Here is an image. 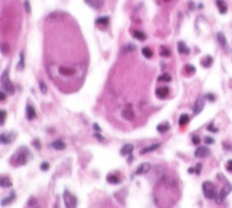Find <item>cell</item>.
<instances>
[{
    "label": "cell",
    "instance_id": "cell-44",
    "mask_svg": "<svg viewBox=\"0 0 232 208\" xmlns=\"http://www.w3.org/2000/svg\"><path fill=\"white\" fill-rule=\"evenodd\" d=\"M33 144H34V146L38 148V150H40V141H39V139H34Z\"/></svg>",
    "mask_w": 232,
    "mask_h": 208
},
{
    "label": "cell",
    "instance_id": "cell-46",
    "mask_svg": "<svg viewBox=\"0 0 232 208\" xmlns=\"http://www.w3.org/2000/svg\"><path fill=\"white\" fill-rule=\"evenodd\" d=\"M209 101H215V96L212 95V94H206V96H205Z\"/></svg>",
    "mask_w": 232,
    "mask_h": 208
},
{
    "label": "cell",
    "instance_id": "cell-50",
    "mask_svg": "<svg viewBox=\"0 0 232 208\" xmlns=\"http://www.w3.org/2000/svg\"><path fill=\"white\" fill-rule=\"evenodd\" d=\"M0 95H1V102H4L5 98H6V95L4 94V91H1V94H0Z\"/></svg>",
    "mask_w": 232,
    "mask_h": 208
},
{
    "label": "cell",
    "instance_id": "cell-3",
    "mask_svg": "<svg viewBox=\"0 0 232 208\" xmlns=\"http://www.w3.org/2000/svg\"><path fill=\"white\" fill-rule=\"evenodd\" d=\"M64 202L66 208H77V199L68 189L64 191Z\"/></svg>",
    "mask_w": 232,
    "mask_h": 208
},
{
    "label": "cell",
    "instance_id": "cell-29",
    "mask_svg": "<svg viewBox=\"0 0 232 208\" xmlns=\"http://www.w3.org/2000/svg\"><path fill=\"white\" fill-rule=\"evenodd\" d=\"M0 138H1V144H10L12 141V137H7L5 133L0 135Z\"/></svg>",
    "mask_w": 232,
    "mask_h": 208
},
{
    "label": "cell",
    "instance_id": "cell-6",
    "mask_svg": "<svg viewBox=\"0 0 232 208\" xmlns=\"http://www.w3.org/2000/svg\"><path fill=\"white\" fill-rule=\"evenodd\" d=\"M210 153H211V151L206 146H199L195 151V157L196 158H206L210 156Z\"/></svg>",
    "mask_w": 232,
    "mask_h": 208
},
{
    "label": "cell",
    "instance_id": "cell-17",
    "mask_svg": "<svg viewBox=\"0 0 232 208\" xmlns=\"http://www.w3.org/2000/svg\"><path fill=\"white\" fill-rule=\"evenodd\" d=\"M216 5H217V7H218V10L222 14H225L227 12V6H226L224 0H216Z\"/></svg>",
    "mask_w": 232,
    "mask_h": 208
},
{
    "label": "cell",
    "instance_id": "cell-30",
    "mask_svg": "<svg viewBox=\"0 0 232 208\" xmlns=\"http://www.w3.org/2000/svg\"><path fill=\"white\" fill-rule=\"evenodd\" d=\"M158 81H161V82H170L171 81V76L169 74H163V75H161L158 77Z\"/></svg>",
    "mask_w": 232,
    "mask_h": 208
},
{
    "label": "cell",
    "instance_id": "cell-37",
    "mask_svg": "<svg viewBox=\"0 0 232 208\" xmlns=\"http://www.w3.org/2000/svg\"><path fill=\"white\" fill-rule=\"evenodd\" d=\"M0 113H1V119H0V124L4 125V124H5V119H6V112H5L4 110H1V112H0Z\"/></svg>",
    "mask_w": 232,
    "mask_h": 208
},
{
    "label": "cell",
    "instance_id": "cell-45",
    "mask_svg": "<svg viewBox=\"0 0 232 208\" xmlns=\"http://www.w3.org/2000/svg\"><path fill=\"white\" fill-rule=\"evenodd\" d=\"M134 49H135V46H133V45H128V47H126L124 51H129V50H134Z\"/></svg>",
    "mask_w": 232,
    "mask_h": 208
},
{
    "label": "cell",
    "instance_id": "cell-52",
    "mask_svg": "<svg viewBox=\"0 0 232 208\" xmlns=\"http://www.w3.org/2000/svg\"><path fill=\"white\" fill-rule=\"evenodd\" d=\"M57 202H59V200H56V202H55V206H54V208H59V206H57Z\"/></svg>",
    "mask_w": 232,
    "mask_h": 208
},
{
    "label": "cell",
    "instance_id": "cell-22",
    "mask_svg": "<svg viewBox=\"0 0 232 208\" xmlns=\"http://www.w3.org/2000/svg\"><path fill=\"white\" fill-rule=\"evenodd\" d=\"M189 122H190V118H189V116H188V115H185V113L181 115L180 119H178V124H180L181 126H183V125H186Z\"/></svg>",
    "mask_w": 232,
    "mask_h": 208
},
{
    "label": "cell",
    "instance_id": "cell-10",
    "mask_svg": "<svg viewBox=\"0 0 232 208\" xmlns=\"http://www.w3.org/2000/svg\"><path fill=\"white\" fill-rule=\"evenodd\" d=\"M122 116H123V118H126L127 121H131V119H134L135 113H134V110H133L131 105H128V106H127V108L123 110V112H122Z\"/></svg>",
    "mask_w": 232,
    "mask_h": 208
},
{
    "label": "cell",
    "instance_id": "cell-27",
    "mask_svg": "<svg viewBox=\"0 0 232 208\" xmlns=\"http://www.w3.org/2000/svg\"><path fill=\"white\" fill-rule=\"evenodd\" d=\"M0 184H1V187L4 188V187H11L12 186V183H11V180L8 179V178H1V181H0Z\"/></svg>",
    "mask_w": 232,
    "mask_h": 208
},
{
    "label": "cell",
    "instance_id": "cell-42",
    "mask_svg": "<svg viewBox=\"0 0 232 208\" xmlns=\"http://www.w3.org/2000/svg\"><path fill=\"white\" fill-rule=\"evenodd\" d=\"M208 130H209V131H213V132H217V131H218V130H217V129L215 128V125H213L212 123L208 125Z\"/></svg>",
    "mask_w": 232,
    "mask_h": 208
},
{
    "label": "cell",
    "instance_id": "cell-15",
    "mask_svg": "<svg viewBox=\"0 0 232 208\" xmlns=\"http://www.w3.org/2000/svg\"><path fill=\"white\" fill-rule=\"evenodd\" d=\"M156 95L158 98H164L169 95V88L166 86H161V88H157L156 89Z\"/></svg>",
    "mask_w": 232,
    "mask_h": 208
},
{
    "label": "cell",
    "instance_id": "cell-8",
    "mask_svg": "<svg viewBox=\"0 0 232 208\" xmlns=\"http://www.w3.org/2000/svg\"><path fill=\"white\" fill-rule=\"evenodd\" d=\"M151 170V165L150 163H142L135 171V175H139V174H146Z\"/></svg>",
    "mask_w": 232,
    "mask_h": 208
},
{
    "label": "cell",
    "instance_id": "cell-25",
    "mask_svg": "<svg viewBox=\"0 0 232 208\" xmlns=\"http://www.w3.org/2000/svg\"><path fill=\"white\" fill-rule=\"evenodd\" d=\"M200 63H202L203 67L209 68L211 66V63H212V56H205V58H204V60H202Z\"/></svg>",
    "mask_w": 232,
    "mask_h": 208
},
{
    "label": "cell",
    "instance_id": "cell-4",
    "mask_svg": "<svg viewBox=\"0 0 232 208\" xmlns=\"http://www.w3.org/2000/svg\"><path fill=\"white\" fill-rule=\"evenodd\" d=\"M232 192V185L230 184V183H225V185L220 188V192L218 193V195H217V198H216V202L218 203V205H220V203H223V201L225 200V198L227 196V194L229 193H231Z\"/></svg>",
    "mask_w": 232,
    "mask_h": 208
},
{
    "label": "cell",
    "instance_id": "cell-38",
    "mask_svg": "<svg viewBox=\"0 0 232 208\" xmlns=\"http://www.w3.org/2000/svg\"><path fill=\"white\" fill-rule=\"evenodd\" d=\"M192 143H193L195 145H198V144L200 143V138H199L197 135H193V136H192Z\"/></svg>",
    "mask_w": 232,
    "mask_h": 208
},
{
    "label": "cell",
    "instance_id": "cell-11",
    "mask_svg": "<svg viewBox=\"0 0 232 208\" xmlns=\"http://www.w3.org/2000/svg\"><path fill=\"white\" fill-rule=\"evenodd\" d=\"M133 151H134V146H133L131 144H126V145L121 148L120 153H121V156L126 157V156H130V154H133Z\"/></svg>",
    "mask_w": 232,
    "mask_h": 208
},
{
    "label": "cell",
    "instance_id": "cell-2",
    "mask_svg": "<svg viewBox=\"0 0 232 208\" xmlns=\"http://www.w3.org/2000/svg\"><path fill=\"white\" fill-rule=\"evenodd\" d=\"M202 189H203V194L206 199H216L217 198V191L215 185L211 181H204L202 184Z\"/></svg>",
    "mask_w": 232,
    "mask_h": 208
},
{
    "label": "cell",
    "instance_id": "cell-34",
    "mask_svg": "<svg viewBox=\"0 0 232 208\" xmlns=\"http://www.w3.org/2000/svg\"><path fill=\"white\" fill-rule=\"evenodd\" d=\"M185 71H186L188 74H192V73L196 71V68H195V66H192V65H186V66H185Z\"/></svg>",
    "mask_w": 232,
    "mask_h": 208
},
{
    "label": "cell",
    "instance_id": "cell-48",
    "mask_svg": "<svg viewBox=\"0 0 232 208\" xmlns=\"http://www.w3.org/2000/svg\"><path fill=\"white\" fill-rule=\"evenodd\" d=\"M133 160H134V157H133V154L128 156V163H129V164H131V163H133Z\"/></svg>",
    "mask_w": 232,
    "mask_h": 208
},
{
    "label": "cell",
    "instance_id": "cell-16",
    "mask_svg": "<svg viewBox=\"0 0 232 208\" xmlns=\"http://www.w3.org/2000/svg\"><path fill=\"white\" fill-rule=\"evenodd\" d=\"M50 146H52L53 148H55V150H59V151L65 150V148H66V144H65L61 139H57V140L53 141V143L50 144Z\"/></svg>",
    "mask_w": 232,
    "mask_h": 208
},
{
    "label": "cell",
    "instance_id": "cell-43",
    "mask_svg": "<svg viewBox=\"0 0 232 208\" xmlns=\"http://www.w3.org/2000/svg\"><path fill=\"white\" fill-rule=\"evenodd\" d=\"M226 170L230 171V172H232V160H229L226 163Z\"/></svg>",
    "mask_w": 232,
    "mask_h": 208
},
{
    "label": "cell",
    "instance_id": "cell-12",
    "mask_svg": "<svg viewBox=\"0 0 232 208\" xmlns=\"http://www.w3.org/2000/svg\"><path fill=\"white\" fill-rule=\"evenodd\" d=\"M177 47H178V53L180 54H183V55L190 54V48L186 46V43L184 41H180L177 43Z\"/></svg>",
    "mask_w": 232,
    "mask_h": 208
},
{
    "label": "cell",
    "instance_id": "cell-1",
    "mask_svg": "<svg viewBox=\"0 0 232 208\" xmlns=\"http://www.w3.org/2000/svg\"><path fill=\"white\" fill-rule=\"evenodd\" d=\"M32 158V154L30 152V150L26 146H21L19 147L17 152L11 157V164L13 166H22L26 165L28 159Z\"/></svg>",
    "mask_w": 232,
    "mask_h": 208
},
{
    "label": "cell",
    "instance_id": "cell-32",
    "mask_svg": "<svg viewBox=\"0 0 232 208\" xmlns=\"http://www.w3.org/2000/svg\"><path fill=\"white\" fill-rule=\"evenodd\" d=\"M96 1H99V0H86V3L88 4V5H90L92 7H94V8H99L101 5H99V3H96Z\"/></svg>",
    "mask_w": 232,
    "mask_h": 208
},
{
    "label": "cell",
    "instance_id": "cell-39",
    "mask_svg": "<svg viewBox=\"0 0 232 208\" xmlns=\"http://www.w3.org/2000/svg\"><path fill=\"white\" fill-rule=\"evenodd\" d=\"M161 55L163 56H170V51L166 49V48H164V47H162V50H161Z\"/></svg>",
    "mask_w": 232,
    "mask_h": 208
},
{
    "label": "cell",
    "instance_id": "cell-18",
    "mask_svg": "<svg viewBox=\"0 0 232 208\" xmlns=\"http://www.w3.org/2000/svg\"><path fill=\"white\" fill-rule=\"evenodd\" d=\"M15 199V192L14 191H12L11 192V194L7 196V198H5V199H3V201H1V206L3 207H5V206H7V205H10L13 200Z\"/></svg>",
    "mask_w": 232,
    "mask_h": 208
},
{
    "label": "cell",
    "instance_id": "cell-20",
    "mask_svg": "<svg viewBox=\"0 0 232 208\" xmlns=\"http://www.w3.org/2000/svg\"><path fill=\"white\" fill-rule=\"evenodd\" d=\"M26 208H41V207L39 206L37 199H34V198L32 196L30 200H28V202H27V205H26Z\"/></svg>",
    "mask_w": 232,
    "mask_h": 208
},
{
    "label": "cell",
    "instance_id": "cell-14",
    "mask_svg": "<svg viewBox=\"0 0 232 208\" xmlns=\"http://www.w3.org/2000/svg\"><path fill=\"white\" fill-rule=\"evenodd\" d=\"M59 71H60V74L64 75V76H73V75L76 73V70L73 69V68H70V67H60Z\"/></svg>",
    "mask_w": 232,
    "mask_h": 208
},
{
    "label": "cell",
    "instance_id": "cell-9",
    "mask_svg": "<svg viewBox=\"0 0 232 208\" xmlns=\"http://www.w3.org/2000/svg\"><path fill=\"white\" fill-rule=\"evenodd\" d=\"M35 117H37L35 109H34L32 105L27 104V105H26V118H27L28 121H33Z\"/></svg>",
    "mask_w": 232,
    "mask_h": 208
},
{
    "label": "cell",
    "instance_id": "cell-49",
    "mask_svg": "<svg viewBox=\"0 0 232 208\" xmlns=\"http://www.w3.org/2000/svg\"><path fill=\"white\" fill-rule=\"evenodd\" d=\"M94 129H95V131H101V128H100V126H99L96 123L94 124Z\"/></svg>",
    "mask_w": 232,
    "mask_h": 208
},
{
    "label": "cell",
    "instance_id": "cell-13",
    "mask_svg": "<svg viewBox=\"0 0 232 208\" xmlns=\"http://www.w3.org/2000/svg\"><path fill=\"white\" fill-rule=\"evenodd\" d=\"M161 146V143H157V144H153V145H150V146H147V147H143L142 150L139 151V154H146V153H149V152H151V151H155V150H157V148Z\"/></svg>",
    "mask_w": 232,
    "mask_h": 208
},
{
    "label": "cell",
    "instance_id": "cell-36",
    "mask_svg": "<svg viewBox=\"0 0 232 208\" xmlns=\"http://www.w3.org/2000/svg\"><path fill=\"white\" fill-rule=\"evenodd\" d=\"M40 168H41L42 171H48V170H49V164H48V163H46V161H44V163H41V165H40Z\"/></svg>",
    "mask_w": 232,
    "mask_h": 208
},
{
    "label": "cell",
    "instance_id": "cell-40",
    "mask_svg": "<svg viewBox=\"0 0 232 208\" xmlns=\"http://www.w3.org/2000/svg\"><path fill=\"white\" fill-rule=\"evenodd\" d=\"M204 141H205L206 144H213V143H215V139L211 138V137H205V138H204Z\"/></svg>",
    "mask_w": 232,
    "mask_h": 208
},
{
    "label": "cell",
    "instance_id": "cell-5",
    "mask_svg": "<svg viewBox=\"0 0 232 208\" xmlns=\"http://www.w3.org/2000/svg\"><path fill=\"white\" fill-rule=\"evenodd\" d=\"M3 86L5 88V91H6L7 94H10V95H13V94H14L15 89H14V85H13L12 81L10 80V77H8V75H7V71H5V73L3 74Z\"/></svg>",
    "mask_w": 232,
    "mask_h": 208
},
{
    "label": "cell",
    "instance_id": "cell-51",
    "mask_svg": "<svg viewBox=\"0 0 232 208\" xmlns=\"http://www.w3.org/2000/svg\"><path fill=\"white\" fill-rule=\"evenodd\" d=\"M188 172H189V173H196V171H195V167H190Z\"/></svg>",
    "mask_w": 232,
    "mask_h": 208
},
{
    "label": "cell",
    "instance_id": "cell-35",
    "mask_svg": "<svg viewBox=\"0 0 232 208\" xmlns=\"http://www.w3.org/2000/svg\"><path fill=\"white\" fill-rule=\"evenodd\" d=\"M23 7H25V11L27 12V13H31V5H30V1L28 0H25L23 1Z\"/></svg>",
    "mask_w": 232,
    "mask_h": 208
},
{
    "label": "cell",
    "instance_id": "cell-47",
    "mask_svg": "<svg viewBox=\"0 0 232 208\" xmlns=\"http://www.w3.org/2000/svg\"><path fill=\"white\" fill-rule=\"evenodd\" d=\"M95 137H96V138H97V139H100V140H102V141H103V140H104V138H103V137H102V136H101V135H100V133H97V132H96V133H95Z\"/></svg>",
    "mask_w": 232,
    "mask_h": 208
},
{
    "label": "cell",
    "instance_id": "cell-24",
    "mask_svg": "<svg viewBox=\"0 0 232 208\" xmlns=\"http://www.w3.org/2000/svg\"><path fill=\"white\" fill-rule=\"evenodd\" d=\"M217 40H218V42L222 47H226V39H225V35L222 32L217 33Z\"/></svg>",
    "mask_w": 232,
    "mask_h": 208
},
{
    "label": "cell",
    "instance_id": "cell-19",
    "mask_svg": "<svg viewBox=\"0 0 232 208\" xmlns=\"http://www.w3.org/2000/svg\"><path fill=\"white\" fill-rule=\"evenodd\" d=\"M107 181H108L109 184H113V185H117V184L121 183V179H120V178H119L117 175L109 174V175L107 176Z\"/></svg>",
    "mask_w": 232,
    "mask_h": 208
},
{
    "label": "cell",
    "instance_id": "cell-23",
    "mask_svg": "<svg viewBox=\"0 0 232 208\" xmlns=\"http://www.w3.org/2000/svg\"><path fill=\"white\" fill-rule=\"evenodd\" d=\"M25 68V55H23V51L20 53V58H19V62L17 65V69L18 70H22Z\"/></svg>",
    "mask_w": 232,
    "mask_h": 208
},
{
    "label": "cell",
    "instance_id": "cell-41",
    "mask_svg": "<svg viewBox=\"0 0 232 208\" xmlns=\"http://www.w3.org/2000/svg\"><path fill=\"white\" fill-rule=\"evenodd\" d=\"M195 171H196V174H200V171H202V164H200V163H198V164L196 165Z\"/></svg>",
    "mask_w": 232,
    "mask_h": 208
},
{
    "label": "cell",
    "instance_id": "cell-33",
    "mask_svg": "<svg viewBox=\"0 0 232 208\" xmlns=\"http://www.w3.org/2000/svg\"><path fill=\"white\" fill-rule=\"evenodd\" d=\"M108 21H109V18H107V16H101V18H97V19H96V23L106 25V23H108Z\"/></svg>",
    "mask_w": 232,
    "mask_h": 208
},
{
    "label": "cell",
    "instance_id": "cell-26",
    "mask_svg": "<svg viewBox=\"0 0 232 208\" xmlns=\"http://www.w3.org/2000/svg\"><path fill=\"white\" fill-rule=\"evenodd\" d=\"M142 54H143L144 56H146L147 58H151V57H153V51H151V49L148 48V47L142 48Z\"/></svg>",
    "mask_w": 232,
    "mask_h": 208
},
{
    "label": "cell",
    "instance_id": "cell-21",
    "mask_svg": "<svg viewBox=\"0 0 232 208\" xmlns=\"http://www.w3.org/2000/svg\"><path fill=\"white\" fill-rule=\"evenodd\" d=\"M157 131L158 132H166V131H169L170 130V124L169 123H161V124H158L157 125Z\"/></svg>",
    "mask_w": 232,
    "mask_h": 208
},
{
    "label": "cell",
    "instance_id": "cell-31",
    "mask_svg": "<svg viewBox=\"0 0 232 208\" xmlns=\"http://www.w3.org/2000/svg\"><path fill=\"white\" fill-rule=\"evenodd\" d=\"M39 88H40V90H41L42 94H47L48 89H47V85H46V83H45L44 81H40V82H39Z\"/></svg>",
    "mask_w": 232,
    "mask_h": 208
},
{
    "label": "cell",
    "instance_id": "cell-28",
    "mask_svg": "<svg viewBox=\"0 0 232 208\" xmlns=\"http://www.w3.org/2000/svg\"><path fill=\"white\" fill-rule=\"evenodd\" d=\"M134 36L136 38V39H138L139 41H143V40H146V34H144L143 32H141V31H136V32H134Z\"/></svg>",
    "mask_w": 232,
    "mask_h": 208
},
{
    "label": "cell",
    "instance_id": "cell-7",
    "mask_svg": "<svg viewBox=\"0 0 232 208\" xmlns=\"http://www.w3.org/2000/svg\"><path fill=\"white\" fill-rule=\"evenodd\" d=\"M204 104H205V101H204V97L199 96L197 98V101L195 102V105H193V115H198L202 112V110L204 109Z\"/></svg>",
    "mask_w": 232,
    "mask_h": 208
}]
</instances>
